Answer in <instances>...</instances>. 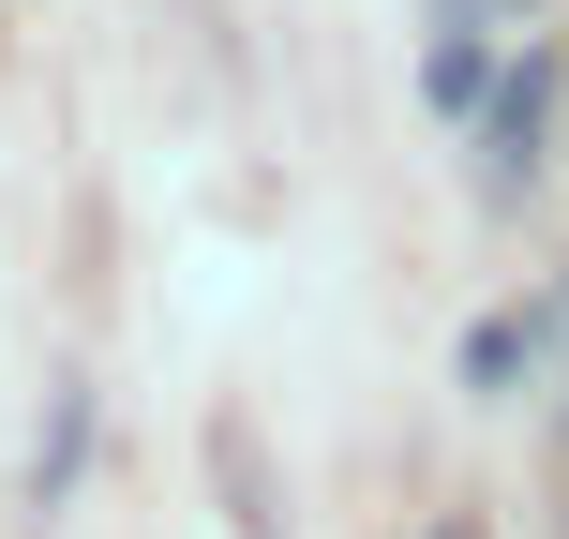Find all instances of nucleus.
<instances>
[{
    "instance_id": "f257e3e1",
    "label": "nucleus",
    "mask_w": 569,
    "mask_h": 539,
    "mask_svg": "<svg viewBox=\"0 0 569 539\" xmlns=\"http://www.w3.org/2000/svg\"><path fill=\"white\" fill-rule=\"evenodd\" d=\"M420 90H435V120H480V106H495V46H480V30H435Z\"/></svg>"
},
{
    "instance_id": "f03ea898",
    "label": "nucleus",
    "mask_w": 569,
    "mask_h": 539,
    "mask_svg": "<svg viewBox=\"0 0 569 539\" xmlns=\"http://www.w3.org/2000/svg\"><path fill=\"white\" fill-rule=\"evenodd\" d=\"M540 166V76H495V196H525Z\"/></svg>"
},
{
    "instance_id": "7ed1b4c3",
    "label": "nucleus",
    "mask_w": 569,
    "mask_h": 539,
    "mask_svg": "<svg viewBox=\"0 0 569 539\" xmlns=\"http://www.w3.org/2000/svg\"><path fill=\"white\" fill-rule=\"evenodd\" d=\"M480 16H495V0H450V30H480Z\"/></svg>"
}]
</instances>
